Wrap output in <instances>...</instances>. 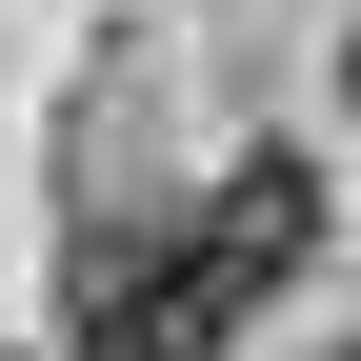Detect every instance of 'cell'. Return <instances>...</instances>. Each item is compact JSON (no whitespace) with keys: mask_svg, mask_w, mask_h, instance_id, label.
Returning <instances> with one entry per match:
<instances>
[{"mask_svg":"<svg viewBox=\"0 0 361 361\" xmlns=\"http://www.w3.org/2000/svg\"><path fill=\"white\" fill-rule=\"evenodd\" d=\"M341 101H361V40H341Z\"/></svg>","mask_w":361,"mask_h":361,"instance_id":"obj_3","label":"cell"},{"mask_svg":"<svg viewBox=\"0 0 361 361\" xmlns=\"http://www.w3.org/2000/svg\"><path fill=\"white\" fill-rule=\"evenodd\" d=\"M221 322H241V281L201 241H80V341L101 361H221Z\"/></svg>","mask_w":361,"mask_h":361,"instance_id":"obj_1","label":"cell"},{"mask_svg":"<svg viewBox=\"0 0 361 361\" xmlns=\"http://www.w3.org/2000/svg\"><path fill=\"white\" fill-rule=\"evenodd\" d=\"M301 221H322V180H301V161H241V180H221V221H201V261L261 301V281L301 261Z\"/></svg>","mask_w":361,"mask_h":361,"instance_id":"obj_2","label":"cell"}]
</instances>
